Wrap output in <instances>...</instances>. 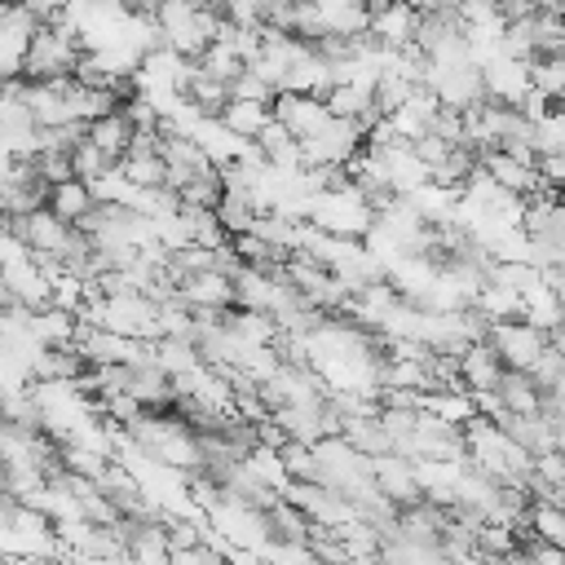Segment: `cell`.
<instances>
[{
	"mask_svg": "<svg viewBox=\"0 0 565 565\" xmlns=\"http://www.w3.org/2000/svg\"><path fill=\"white\" fill-rule=\"evenodd\" d=\"M177 199H181V207H216V203L225 199V185H221V168H216V172H207V177H194V181H185V185L177 190Z\"/></svg>",
	"mask_w": 565,
	"mask_h": 565,
	"instance_id": "26",
	"label": "cell"
},
{
	"mask_svg": "<svg viewBox=\"0 0 565 565\" xmlns=\"http://www.w3.org/2000/svg\"><path fill=\"white\" fill-rule=\"evenodd\" d=\"M366 150H371V146H366ZM380 154H384V168H388V181H393L397 194H415L419 185L433 181V168L419 159V150H415L411 141H393V146H384Z\"/></svg>",
	"mask_w": 565,
	"mask_h": 565,
	"instance_id": "10",
	"label": "cell"
},
{
	"mask_svg": "<svg viewBox=\"0 0 565 565\" xmlns=\"http://www.w3.org/2000/svg\"><path fill=\"white\" fill-rule=\"evenodd\" d=\"M269 119H274L269 102H243V97H230L225 110H221V124H225L230 132H238L243 141H256V132H260Z\"/></svg>",
	"mask_w": 565,
	"mask_h": 565,
	"instance_id": "18",
	"label": "cell"
},
{
	"mask_svg": "<svg viewBox=\"0 0 565 565\" xmlns=\"http://www.w3.org/2000/svg\"><path fill=\"white\" fill-rule=\"evenodd\" d=\"M419 411H428V415H437V419L463 428L468 419H477V397H472L463 384H446V388L419 393Z\"/></svg>",
	"mask_w": 565,
	"mask_h": 565,
	"instance_id": "12",
	"label": "cell"
},
{
	"mask_svg": "<svg viewBox=\"0 0 565 565\" xmlns=\"http://www.w3.org/2000/svg\"><path fill=\"white\" fill-rule=\"evenodd\" d=\"M194 4H207V9H221L225 0H194Z\"/></svg>",
	"mask_w": 565,
	"mask_h": 565,
	"instance_id": "32",
	"label": "cell"
},
{
	"mask_svg": "<svg viewBox=\"0 0 565 565\" xmlns=\"http://www.w3.org/2000/svg\"><path fill=\"white\" fill-rule=\"evenodd\" d=\"M13 163H18V159H13V154H9V146L0 141V181H4L9 172H13Z\"/></svg>",
	"mask_w": 565,
	"mask_h": 565,
	"instance_id": "31",
	"label": "cell"
},
{
	"mask_svg": "<svg viewBox=\"0 0 565 565\" xmlns=\"http://www.w3.org/2000/svg\"><path fill=\"white\" fill-rule=\"evenodd\" d=\"M486 344L503 358L508 371H530V366L539 362V353H543L552 340H547L543 327H534V322H525V318H499V322H490Z\"/></svg>",
	"mask_w": 565,
	"mask_h": 565,
	"instance_id": "4",
	"label": "cell"
},
{
	"mask_svg": "<svg viewBox=\"0 0 565 565\" xmlns=\"http://www.w3.org/2000/svg\"><path fill=\"white\" fill-rule=\"evenodd\" d=\"M216 216H221V225H225V234L230 238H238V234H252V225H256V203L252 199H243V194H225L221 203H216Z\"/></svg>",
	"mask_w": 565,
	"mask_h": 565,
	"instance_id": "24",
	"label": "cell"
},
{
	"mask_svg": "<svg viewBox=\"0 0 565 565\" xmlns=\"http://www.w3.org/2000/svg\"><path fill=\"white\" fill-rule=\"evenodd\" d=\"M230 97H243V102H274V88H269L256 71H243V75L230 84Z\"/></svg>",
	"mask_w": 565,
	"mask_h": 565,
	"instance_id": "29",
	"label": "cell"
},
{
	"mask_svg": "<svg viewBox=\"0 0 565 565\" xmlns=\"http://www.w3.org/2000/svg\"><path fill=\"white\" fill-rule=\"evenodd\" d=\"M481 75H486V97H490V102L516 106V102L530 93V62H516V57H508V53L494 57V62H486Z\"/></svg>",
	"mask_w": 565,
	"mask_h": 565,
	"instance_id": "9",
	"label": "cell"
},
{
	"mask_svg": "<svg viewBox=\"0 0 565 565\" xmlns=\"http://www.w3.org/2000/svg\"><path fill=\"white\" fill-rule=\"evenodd\" d=\"M269 110H274V119H278L296 141H309V137H318V132L331 124L327 97H313V93H291V88H282V93H274Z\"/></svg>",
	"mask_w": 565,
	"mask_h": 565,
	"instance_id": "5",
	"label": "cell"
},
{
	"mask_svg": "<svg viewBox=\"0 0 565 565\" xmlns=\"http://www.w3.org/2000/svg\"><path fill=\"white\" fill-rule=\"evenodd\" d=\"M185 221H190L194 247H221V243H230V234H225L216 207H185Z\"/></svg>",
	"mask_w": 565,
	"mask_h": 565,
	"instance_id": "25",
	"label": "cell"
},
{
	"mask_svg": "<svg viewBox=\"0 0 565 565\" xmlns=\"http://www.w3.org/2000/svg\"><path fill=\"white\" fill-rule=\"evenodd\" d=\"M84 137H88V141H97L110 159H124V154H128V146H132V137H137V128L128 124V115H124V110H110V115L93 119V124L84 128Z\"/></svg>",
	"mask_w": 565,
	"mask_h": 565,
	"instance_id": "17",
	"label": "cell"
},
{
	"mask_svg": "<svg viewBox=\"0 0 565 565\" xmlns=\"http://www.w3.org/2000/svg\"><path fill=\"white\" fill-rule=\"evenodd\" d=\"M481 168L503 185V190H512V194H534V190H543V177H539V163H525V159H516V154H508V150H481Z\"/></svg>",
	"mask_w": 565,
	"mask_h": 565,
	"instance_id": "11",
	"label": "cell"
},
{
	"mask_svg": "<svg viewBox=\"0 0 565 565\" xmlns=\"http://www.w3.org/2000/svg\"><path fill=\"white\" fill-rule=\"evenodd\" d=\"M35 168H40V177H44L49 185L75 177V172H71V150H40V154H35Z\"/></svg>",
	"mask_w": 565,
	"mask_h": 565,
	"instance_id": "28",
	"label": "cell"
},
{
	"mask_svg": "<svg viewBox=\"0 0 565 565\" xmlns=\"http://www.w3.org/2000/svg\"><path fill=\"white\" fill-rule=\"evenodd\" d=\"M305 221H313L318 230L340 234V238H366L371 225H375V207L366 203V194H362L358 185L318 190V194H309V203H305Z\"/></svg>",
	"mask_w": 565,
	"mask_h": 565,
	"instance_id": "2",
	"label": "cell"
},
{
	"mask_svg": "<svg viewBox=\"0 0 565 565\" xmlns=\"http://www.w3.org/2000/svg\"><path fill=\"white\" fill-rule=\"evenodd\" d=\"M521 318L534 322V327H543V331L552 335L556 327H565V296H561L547 278H539V282L521 296Z\"/></svg>",
	"mask_w": 565,
	"mask_h": 565,
	"instance_id": "13",
	"label": "cell"
},
{
	"mask_svg": "<svg viewBox=\"0 0 565 565\" xmlns=\"http://www.w3.org/2000/svg\"><path fill=\"white\" fill-rule=\"evenodd\" d=\"M93 190H88V181H79V177H66V181H57V185H49V212H57L62 221H71V225H79L88 212H93Z\"/></svg>",
	"mask_w": 565,
	"mask_h": 565,
	"instance_id": "15",
	"label": "cell"
},
{
	"mask_svg": "<svg viewBox=\"0 0 565 565\" xmlns=\"http://www.w3.org/2000/svg\"><path fill=\"white\" fill-rule=\"evenodd\" d=\"M499 402H503V411L508 415H539L543 411V388L534 384V375L530 371H503V380H499Z\"/></svg>",
	"mask_w": 565,
	"mask_h": 565,
	"instance_id": "14",
	"label": "cell"
},
{
	"mask_svg": "<svg viewBox=\"0 0 565 565\" xmlns=\"http://www.w3.org/2000/svg\"><path fill=\"white\" fill-rule=\"evenodd\" d=\"M530 124H534L530 141H534V154H539V159L565 154V110H561V106H552L547 115H539V119H530Z\"/></svg>",
	"mask_w": 565,
	"mask_h": 565,
	"instance_id": "20",
	"label": "cell"
},
{
	"mask_svg": "<svg viewBox=\"0 0 565 565\" xmlns=\"http://www.w3.org/2000/svg\"><path fill=\"white\" fill-rule=\"evenodd\" d=\"M199 66H203V71H212L216 79L234 84V79L247 71V57H243V53H238L230 40H212V44L199 53Z\"/></svg>",
	"mask_w": 565,
	"mask_h": 565,
	"instance_id": "21",
	"label": "cell"
},
{
	"mask_svg": "<svg viewBox=\"0 0 565 565\" xmlns=\"http://www.w3.org/2000/svg\"><path fill=\"white\" fill-rule=\"evenodd\" d=\"M530 84H534L547 102L565 106V53H539V57L530 62Z\"/></svg>",
	"mask_w": 565,
	"mask_h": 565,
	"instance_id": "19",
	"label": "cell"
},
{
	"mask_svg": "<svg viewBox=\"0 0 565 565\" xmlns=\"http://www.w3.org/2000/svg\"><path fill=\"white\" fill-rule=\"evenodd\" d=\"M424 84L450 110H472V106L486 102V75H481V66L472 57H463V62H428V79Z\"/></svg>",
	"mask_w": 565,
	"mask_h": 565,
	"instance_id": "3",
	"label": "cell"
},
{
	"mask_svg": "<svg viewBox=\"0 0 565 565\" xmlns=\"http://www.w3.org/2000/svg\"><path fill=\"white\" fill-rule=\"evenodd\" d=\"M119 168H124V177H128L132 185H141V190H150V185H168V163H163L159 150H154V154H124Z\"/></svg>",
	"mask_w": 565,
	"mask_h": 565,
	"instance_id": "23",
	"label": "cell"
},
{
	"mask_svg": "<svg viewBox=\"0 0 565 565\" xmlns=\"http://www.w3.org/2000/svg\"><path fill=\"white\" fill-rule=\"evenodd\" d=\"M503 358L486 344V340H477V344H468L463 353H459V384L468 388V393H494L499 388V380H503Z\"/></svg>",
	"mask_w": 565,
	"mask_h": 565,
	"instance_id": "8",
	"label": "cell"
},
{
	"mask_svg": "<svg viewBox=\"0 0 565 565\" xmlns=\"http://www.w3.org/2000/svg\"><path fill=\"white\" fill-rule=\"evenodd\" d=\"M402 4H411V9H419V13H433V9H446L450 0H402Z\"/></svg>",
	"mask_w": 565,
	"mask_h": 565,
	"instance_id": "30",
	"label": "cell"
},
{
	"mask_svg": "<svg viewBox=\"0 0 565 565\" xmlns=\"http://www.w3.org/2000/svg\"><path fill=\"white\" fill-rule=\"evenodd\" d=\"M115 163H119V159H110V154H106L97 141H88V137H79L75 150H71V172H75L79 181H97V177H106Z\"/></svg>",
	"mask_w": 565,
	"mask_h": 565,
	"instance_id": "22",
	"label": "cell"
},
{
	"mask_svg": "<svg viewBox=\"0 0 565 565\" xmlns=\"http://www.w3.org/2000/svg\"><path fill=\"white\" fill-rule=\"evenodd\" d=\"M177 296L190 305V309H212V313H225L234 305V278L216 274V269H203V274H190L177 282Z\"/></svg>",
	"mask_w": 565,
	"mask_h": 565,
	"instance_id": "7",
	"label": "cell"
},
{
	"mask_svg": "<svg viewBox=\"0 0 565 565\" xmlns=\"http://www.w3.org/2000/svg\"><path fill=\"white\" fill-rule=\"evenodd\" d=\"M168 565H230L225 561V552L221 547H212V543H190V547H172V561Z\"/></svg>",
	"mask_w": 565,
	"mask_h": 565,
	"instance_id": "27",
	"label": "cell"
},
{
	"mask_svg": "<svg viewBox=\"0 0 565 565\" xmlns=\"http://www.w3.org/2000/svg\"><path fill=\"white\" fill-rule=\"evenodd\" d=\"M371 477H375L380 494H388L397 508H411V503L424 499L419 477H415V459H406V455H397V450L371 455Z\"/></svg>",
	"mask_w": 565,
	"mask_h": 565,
	"instance_id": "6",
	"label": "cell"
},
{
	"mask_svg": "<svg viewBox=\"0 0 565 565\" xmlns=\"http://www.w3.org/2000/svg\"><path fill=\"white\" fill-rule=\"evenodd\" d=\"M181 93H185L194 106H203L207 115H221V110H225V102H230V84H225V79H216L212 71H203L199 62H190Z\"/></svg>",
	"mask_w": 565,
	"mask_h": 565,
	"instance_id": "16",
	"label": "cell"
},
{
	"mask_svg": "<svg viewBox=\"0 0 565 565\" xmlns=\"http://www.w3.org/2000/svg\"><path fill=\"white\" fill-rule=\"evenodd\" d=\"M561 110H565V106H561Z\"/></svg>",
	"mask_w": 565,
	"mask_h": 565,
	"instance_id": "33",
	"label": "cell"
},
{
	"mask_svg": "<svg viewBox=\"0 0 565 565\" xmlns=\"http://www.w3.org/2000/svg\"><path fill=\"white\" fill-rule=\"evenodd\" d=\"M459 433H463V455H468V463H472L481 477H490V481H499V486H530L534 455H530L503 424L477 415V419H468Z\"/></svg>",
	"mask_w": 565,
	"mask_h": 565,
	"instance_id": "1",
	"label": "cell"
}]
</instances>
